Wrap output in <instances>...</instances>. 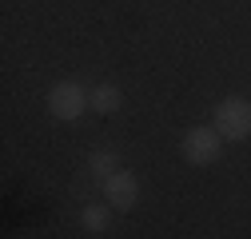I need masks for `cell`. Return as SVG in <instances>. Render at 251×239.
Instances as JSON below:
<instances>
[{
  "label": "cell",
  "instance_id": "cell-4",
  "mask_svg": "<svg viewBox=\"0 0 251 239\" xmlns=\"http://www.w3.org/2000/svg\"><path fill=\"white\" fill-rule=\"evenodd\" d=\"M100 188H104V203L112 207V212H120V215L132 212V207L140 203V179H136L128 167H120L112 179H104Z\"/></svg>",
  "mask_w": 251,
  "mask_h": 239
},
{
  "label": "cell",
  "instance_id": "cell-3",
  "mask_svg": "<svg viewBox=\"0 0 251 239\" xmlns=\"http://www.w3.org/2000/svg\"><path fill=\"white\" fill-rule=\"evenodd\" d=\"M92 112L88 108V88L76 80H60L56 88H48V116L60 120V124H76V120Z\"/></svg>",
  "mask_w": 251,
  "mask_h": 239
},
{
  "label": "cell",
  "instance_id": "cell-7",
  "mask_svg": "<svg viewBox=\"0 0 251 239\" xmlns=\"http://www.w3.org/2000/svg\"><path fill=\"white\" fill-rule=\"evenodd\" d=\"M120 171V156L108 152V147H100V152H92L88 156V175L96 179V184H104V179H112Z\"/></svg>",
  "mask_w": 251,
  "mask_h": 239
},
{
  "label": "cell",
  "instance_id": "cell-5",
  "mask_svg": "<svg viewBox=\"0 0 251 239\" xmlns=\"http://www.w3.org/2000/svg\"><path fill=\"white\" fill-rule=\"evenodd\" d=\"M88 108L96 112V116H116L124 108L120 84H96V88H88Z\"/></svg>",
  "mask_w": 251,
  "mask_h": 239
},
{
  "label": "cell",
  "instance_id": "cell-2",
  "mask_svg": "<svg viewBox=\"0 0 251 239\" xmlns=\"http://www.w3.org/2000/svg\"><path fill=\"white\" fill-rule=\"evenodd\" d=\"M224 136H219L211 124H196V128H187L183 132V143H179V152L183 160L192 164V167H211L219 156H224Z\"/></svg>",
  "mask_w": 251,
  "mask_h": 239
},
{
  "label": "cell",
  "instance_id": "cell-1",
  "mask_svg": "<svg viewBox=\"0 0 251 239\" xmlns=\"http://www.w3.org/2000/svg\"><path fill=\"white\" fill-rule=\"evenodd\" d=\"M211 128L227 143H239L251 136V100L247 96H224L211 112Z\"/></svg>",
  "mask_w": 251,
  "mask_h": 239
},
{
  "label": "cell",
  "instance_id": "cell-6",
  "mask_svg": "<svg viewBox=\"0 0 251 239\" xmlns=\"http://www.w3.org/2000/svg\"><path fill=\"white\" fill-rule=\"evenodd\" d=\"M80 227H84L88 235H104V231L112 227V207H108V203H88V207H80Z\"/></svg>",
  "mask_w": 251,
  "mask_h": 239
}]
</instances>
